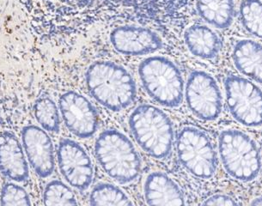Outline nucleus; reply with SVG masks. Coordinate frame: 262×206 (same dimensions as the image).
Returning <instances> with one entry per match:
<instances>
[{
  "label": "nucleus",
  "mask_w": 262,
  "mask_h": 206,
  "mask_svg": "<svg viewBox=\"0 0 262 206\" xmlns=\"http://www.w3.org/2000/svg\"><path fill=\"white\" fill-rule=\"evenodd\" d=\"M187 107L201 121H213L223 110V97L212 76L203 71L190 73L185 87Z\"/></svg>",
  "instance_id": "8"
},
{
  "label": "nucleus",
  "mask_w": 262,
  "mask_h": 206,
  "mask_svg": "<svg viewBox=\"0 0 262 206\" xmlns=\"http://www.w3.org/2000/svg\"><path fill=\"white\" fill-rule=\"evenodd\" d=\"M57 161L62 176L71 187L79 191L90 188L93 180V165L88 153L78 142L62 139L57 149Z\"/></svg>",
  "instance_id": "9"
},
{
  "label": "nucleus",
  "mask_w": 262,
  "mask_h": 206,
  "mask_svg": "<svg viewBox=\"0 0 262 206\" xmlns=\"http://www.w3.org/2000/svg\"><path fill=\"white\" fill-rule=\"evenodd\" d=\"M204 205H237L235 199L226 194H214L206 198Z\"/></svg>",
  "instance_id": "24"
},
{
  "label": "nucleus",
  "mask_w": 262,
  "mask_h": 206,
  "mask_svg": "<svg viewBox=\"0 0 262 206\" xmlns=\"http://www.w3.org/2000/svg\"><path fill=\"white\" fill-rule=\"evenodd\" d=\"M184 40L190 53L200 59H214L222 49V40L220 36L206 25L190 26L185 31Z\"/></svg>",
  "instance_id": "16"
},
{
  "label": "nucleus",
  "mask_w": 262,
  "mask_h": 206,
  "mask_svg": "<svg viewBox=\"0 0 262 206\" xmlns=\"http://www.w3.org/2000/svg\"><path fill=\"white\" fill-rule=\"evenodd\" d=\"M59 107L64 126L79 139L93 136L99 125L96 107L85 97L75 91H68L59 97Z\"/></svg>",
  "instance_id": "10"
},
{
  "label": "nucleus",
  "mask_w": 262,
  "mask_h": 206,
  "mask_svg": "<svg viewBox=\"0 0 262 206\" xmlns=\"http://www.w3.org/2000/svg\"><path fill=\"white\" fill-rule=\"evenodd\" d=\"M199 15L207 24L217 29H227L235 17L234 0H196Z\"/></svg>",
  "instance_id": "18"
},
{
  "label": "nucleus",
  "mask_w": 262,
  "mask_h": 206,
  "mask_svg": "<svg viewBox=\"0 0 262 206\" xmlns=\"http://www.w3.org/2000/svg\"><path fill=\"white\" fill-rule=\"evenodd\" d=\"M142 85L149 96L163 107L176 108L184 97V80L174 62L163 56L144 59L139 66Z\"/></svg>",
  "instance_id": "4"
},
{
  "label": "nucleus",
  "mask_w": 262,
  "mask_h": 206,
  "mask_svg": "<svg viewBox=\"0 0 262 206\" xmlns=\"http://www.w3.org/2000/svg\"><path fill=\"white\" fill-rule=\"evenodd\" d=\"M232 60L238 72L262 84V44L253 40H238L232 51Z\"/></svg>",
  "instance_id": "15"
},
{
  "label": "nucleus",
  "mask_w": 262,
  "mask_h": 206,
  "mask_svg": "<svg viewBox=\"0 0 262 206\" xmlns=\"http://www.w3.org/2000/svg\"><path fill=\"white\" fill-rule=\"evenodd\" d=\"M0 204L2 206H30L32 203L25 188L12 182H8L1 189Z\"/></svg>",
  "instance_id": "23"
},
{
  "label": "nucleus",
  "mask_w": 262,
  "mask_h": 206,
  "mask_svg": "<svg viewBox=\"0 0 262 206\" xmlns=\"http://www.w3.org/2000/svg\"><path fill=\"white\" fill-rule=\"evenodd\" d=\"M83 8L126 7L146 12L174 11L183 6L187 0H71Z\"/></svg>",
  "instance_id": "17"
},
{
  "label": "nucleus",
  "mask_w": 262,
  "mask_h": 206,
  "mask_svg": "<svg viewBox=\"0 0 262 206\" xmlns=\"http://www.w3.org/2000/svg\"><path fill=\"white\" fill-rule=\"evenodd\" d=\"M252 205H262V195L254 198L251 202Z\"/></svg>",
  "instance_id": "25"
},
{
  "label": "nucleus",
  "mask_w": 262,
  "mask_h": 206,
  "mask_svg": "<svg viewBox=\"0 0 262 206\" xmlns=\"http://www.w3.org/2000/svg\"><path fill=\"white\" fill-rule=\"evenodd\" d=\"M91 205L131 206L133 202L121 188L110 183H99L90 195Z\"/></svg>",
  "instance_id": "20"
},
{
  "label": "nucleus",
  "mask_w": 262,
  "mask_h": 206,
  "mask_svg": "<svg viewBox=\"0 0 262 206\" xmlns=\"http://www.w3.org/2000/svg\"><path fill=\"white\" fill-rule=\"evenodd\" d=\"M239 18L244 29L255 37L262 39V2L243 0L239 7Z\"/></svg>",
  "instance_id": "21"
},
{
  "label": "nucleus",
  "mask_w": 262,
  "mask_h": 206,
  "mask_svg": "<svg viewBox=\"0 0 262 206\" xmlns=\"http://www.w3.org/2000/svg\"><path fill=\"white\" fill-rule=\"evenodd\" d=\"M113 48L126 56H142L153 54L163 47L157 33L147 28L125 25L115 28L110 34Z\"/></svg>",
  "instance_id": "12"
},
{
  "label": "nucleus",
  "mask_w": 262,
  "mask_h": 206,
  "mask_svg": "<svg viewBox=\"0 0 262 206\" xmlns=\"http://www.w3.org/2000/svg\"><path fill=\"white\" fill-rule=\"evenodd\" d=\"M25 150L17 136L10 131L0 133V172L7 179L24 182L30 176Z\"/></svg>",
  "instance_id": "13"
},
{
  "label": "nucleus",
  "mask_w": 262,
  "mask_h": 206,
  "mask_svg": "<svg viewBox=\"0 0 262 206\" xmlns=\"http://www.w3.org/2000/svg\"><path fill=\"white\" fill-rule=\"evenodd\" d=\"M45 205H77L78 201L73 190L64 182L54 179L46 186L43 193Z\"/></svg>",
  "instance_id": "22"
},
{
  "label": "nucleus",
  "mask_w": 262,
  "mask_h": 206,
  "mask_svg": "<svg viewBox=\"0 0 262 206\" xmlns=\"http://www.w3.org/2000/svg\"><path fill=\"white\" fill-rule=\"evenodd\" d=\"M85 78L94 99L113 112L126 109L136 100V83L121 64L112 61L94 62L89 67Z\"/></svg>",
  "instance_id": "1"
},
{
  "label": "nucleus",
  "mask_w": 262,
  "mask_h": 206,
  "mask_svg": "<svg viewBox=\"0 0 262 206\" xmlns=\"http://www.w3.org/2000/svg\"><path fill=\"white\" fill-rule=\"evenodd\" d=\"M21 145L28 162L38 176H51L55 169V155L51 138L44 129L28 125L21 130Z\"/></svg>",
  "instance_id": "11"
},
{
  "label": "nucleus",
  "mask_w": 262,
  "mask_h": 206,
  "mask_svg": "<svg viewBox=\"0 0 262 206\" xmlns=\"http://www.w3.org/2000/svg\"><path fill=\"white\" fill-rule=\"evenodd\" d=\"M177 151L182 166L200 179H211L217 172V155L208 135L193 126H185L177 139Z\"/></svg>",
  "instance_id": "6"
},
{
  "label": "nucleus",
  "mask_w": 262,
  "mask_h": 206,
  "mask_svg": "<svg viewBox=\"0 0 262 206\" xmlns=\"http://www.w3.org/2000/svg\"><path fill=\"white\" fill-rule=\"evenodd\" d=\"M226 102L230 115L247 127L262 126V90L252 81L229 75L225 80Z\"/></svg>",
  "instance_id": "7"
},
{
  "label": "nucleus",
  "mask_w": 262,
  "mask_h": 206,
  "mask_svg": "<svg viewBox=\"0 0 262 206\" xmlns=\"http://www.w3.org/2000/svg\"><path fill=\"white\" fill-rule=\"evenodd\" d=\"M129 127L139 147L151 157L163 160L171 154L174 126L163 110L153 105H139L129 117Z\"/></svg>",
  "instance_id": "2"
},
{
  "label": "nucleus",
  "mask_w": 262,
  "mask_h": 206,
  "mask_svg": "<svg viewBox=\"0 0 262 206\" xmlns=\"http://www.w3.org/2000/svg\"><path fill=\"white\" fill-rule=\"evenodd\" d=\"M33 112L35 120L41 128L48 132L59 133L60 116L56 103L49 97H40L34 104Z\"/></svg>",
  "instance_id": "19"
},
{
  "label": "nucleus",
  "mask_w": 262,
  "mask_h": 206,
  "mask_svg": "<svg viewBox=\"0 0 262 206\" xmlns=\"http://www.w3.org/2000/svg\"><path fill=\"white\" fill-rule=\"evenodd\" d=\"M145 201L149 205H184L185 198L179 186L163 172L148 175L144 185Z\"/></svg>",
  "instance_id": "14"
},
{
  "label": "nucleus",
  "mask_w": 262,
  "mask_h": 206,
  "mask_svg": "<svg viewBox=\"0 0 262 206\" xmlns=\"http://www.w3.org/2000/svg\"><path fill=\"white\" fill-rule=\"evenodd\" d=\"M95 154L105 173L120 184L132 183L140 174L142 162L136 148L116 129H107L100 134Z\"/></svg>",
  "instance_id": "3"
},
{
  "label": "nucleus",
  "mask_w": 262,
  "mask_h": 206,
  "mask_svg": "<svg viewBox=\"0 0 262 206\" xmlns=\"http://www.w3.org/2000/svg\"><path fill=\"white\" fill-rule=\"evenodd\" d=\"M219 152L223 166L233 179L252 181L260 173L262 160L259 146L244 131L224 130L219 139Z\"/></svg>",
  "instance_id": "5"
}]
</instances>
